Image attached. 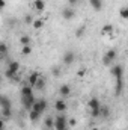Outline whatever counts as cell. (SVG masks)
Instances as JSON below:
<instances>
[{
	"label": "cell",
	"mask_w": 128,
	"mask_h": 130,
	"mask_svg": "<svg viewBox=\"0 0 128 130\" xmlns=\"http://www.w3.org/2000/svg\"><path fill=\"white\" fill-rule=\"evenodd\" d=\"M110 71H112V74L116 77V95H119V94L122 92V88H124V79H122L124 70H122L121 65H115V67H112Z\"/></svg>",
	"instance_id": "1"
},
{
	"label": "cell",
	"mask_w": 128,
	"mask_h": 130,
	"mask_svg": "<svg viewBox=\"0 0 128 130\" xmlns=\"http://www.w3.org/2000/svg\"><path fill=\"white\" fill-rule=\"evenodd\" d=\"M68 127V123H66V118L63 115H57L56 120H54V129L56 130H63Z\"/></svg>",
	"instance_id": "2"
},
{
	"label": "cell",
	"mask_w": 128,
	"mask_h": 130,
	"mask_svg": "<svg viewBox=\"0 0 128 130\" xmlns=\"http://www.w3.org/2000/svg\"><path fill=\"white\" fill-rule=\"evenodd\" d=\"M21 101H23V106H24L26 109H32L33 104L36 103L33 94H30V95H21Z\"/></svg>",
	"instance_id": "3"
},
{
	"label": "cell",
	"mask_w": 128,
	"mask_h": 130,
	"mask_svg": "<svg viewBox=\"0 0 128 130\" xmlns=\"http://www.w3.org/2000/svg\"><path fill=\"white\" fill-rule=\"evenodd\" d=\"M115 58H116V52L115 50H109V52H105V55L102 58V62H104V65H112Z\"/></svg>",
	"instance_id": "4"
},
{
	"label": "cell",
	"mask_w": 128,
	"mask_h": 130,
	"mask_svg": "<svg viewBox=\"0 0 128 130\" xmlns=\"http://www.w3.org/2000/svg\"><path fill=\"white\" fill-rule=\"evenodd\" d=\"M32 109H33V110H36V112H39V113H42V112L47 109V101H45L44 98H41V100H36V103L33 104Z\"/></svg>",
	"instance_id": "5"
},
{
	"label": "cell",
	"mask_w": 128,
	"mask_h": 130,
	"mask_svg": "<svg viewBox=\"0 0 128 130\" xmlns=\"http://www.w3.org/2000/svg\"><path fill=\"white\" fill-rule=\"evenodd\" d=\"M74 15H75V12H74L72 6H68V8H65L63 11H62V17H63L65 20H71V18H74Z\"/></svg>",
	"instance_id": "6"
},
{
	"label": "cell",
	"mask_w": 128,
	"mask_h": 130,
	"mask_svg": "<svg viewBox=\"0 0 128 130\" xmlns=\"http://www.w3.org/2000/svg\"><path fill=\"white\" fill-rule=\"evenodd\" d=\"M74 59H75V55L72 52H66L63 55V64L65 65H71L74 62Z\"/></svg>",
	"instance_id": "7"
},
{
	"label": "cell",
	"mask_w": 128,
	"mask_h": 130,
	"mask_svg": "<svg viewBox=\"0 0 128 130\" xmlns=\"http://www.w3.org/2000/svg\"><path fill=\"white\" fill-rule=\"evenodd\" d=\"M54 109H56L59 113H63L65 110H66V103H65L63 100H57V101L54 103Z\"/></svg>",
	"instance_id": "8"
},
{
	"label": "cell",
	"mask_w": 128,
	"mask_h": 130,
	"mask_svg": "<svg viewBox=\"0 0 128 130\" xmlns=\"http://www.w3.org/2000/svg\"><path fill=\"white\" fill-rule=\"evenodd\" d=\"M39 77H41V74H39V73H32V74H30V77H29V83H30V86H32V88L36 85V82L39 80Z\"/></svg>",
	"instance_id": "9"
},
{
	"label": "cell",
	"mask_w": 128,
	"mask_h": 130,
	"mask_svg": "<svg viewBox=\"0 0 128 130\" xmlns=\"http://www.w3.org/2000/svg\"><path fill=\"white\" fill-rule=\"evenodd\" d=\"M59 92H60V95H62V97H66V95H69L71 89H69V86H68V85H62V86L59 88Z\"/></svg>",
	"instance_id": "10"
},
{
	"label": "cell",
	"mask_w": 128,
	"mask_h": 130,
	"mask_svg": "<svg viewBox=\"0 0 128 130\" xmlns=\"http://www.w3.org/2000/svg\"><path fill=\"white\" fill-rule=\"evenodd\" d=\"M39 112H36V110H33V109H30V113H29V120H30V123H35L38 118H39Z\"/></svg>",
	"instance_id": "11"
},
{
	"label": "cell",
	"mask_w": 128,
	"mask_h": 130,
	"mask_svg": "<svg viewBox=\"0 0 128 130\" xmlns=\"http://www.w3.org/2000/svg\"><path fill=\"white\" fill-rule=\"evenodd\" d=\"M0 104H2V107H12L9 98L6 97V95H2V98H0Z\"/></svg>",
	"instance_id": "12"
},
{
	"label": "cell",
	"mask_w": 128,
	"mask_h": 130,
	"mask_svg": "<svg viewBox=\"0 0 128 130\" xmlns=\"http://www.w3.org/2000/svg\"><path fill=\"white\" fill-rule=\"evenodd\" d=\"M44 86H45V80H44V77H39V80L36 82V85L33 88L35 89H44Z\"/></svg>",
	"instance_id": "13"
},
{
	"label": "cell",
	"mask_w": 128,
	"mask_h": 130,
	"mask_svg": "<svg viewBox=\"0 0 128 130\" xmlns=\"http://www.w3.org/2000/svg\"><path fill=\"white\" fill-rule=\"evenodd\" d=\"M11 109L12 107H2V117H3V120H6V118L11 117Z\"/></svg>",
	"instance_id": "14"
},
{
	"label": "cell",
	"mask_w": 128,
	"mask_h": 130,
	"mask_svg": "<svg viewBox=\"0 0 128 130\" xmlns=\"http://www.w3.org/2000/svg\"><path fill=\"white\" fill-rule=\"evenodd\" d=\"M91 5H92V8H94L95 11H99V9L102 8V3H101V0H91Z\"/></svg>",
	"instance_id": "15"
},
{
	"label": "cell",
	"mask_w": 128,
	"mask_h": 130,
	"mask_svg": "<svg viewBox=\"0 0 128 130\" xmlns=\"http://www.w3.org/2000/svg\"><path fill=\"white\" fill-rule=\"evenodd\" d=\"M35 8H36L38 11H42V9L45 8V3H44V0H35Z\"/></svg>",
	"instance_id": "16"
},
{
	"label": "cell",
	"mask_w": 128,
	"mask_h": 130,
	"mask_svg": "<svg viewBox=\"0 0 128 130\" xmlns=\"http://www.w3.org/2000/svg\"><path fill=\"white\" fill-rule=\"evenodd\" d=\"M89 107H91V109H96V107H101V106H99V101H98V98H92V100L89 101Z\"/></svg>",
	"instance_id": "17"
},
{
	"label": "cell",
	"mask_w": 128,
	"mask_h": 130,
	"mask_svg": "<svg viewBox=\"0 0 128 130\" xmlns=\"http://www.w3.org/2000/svg\"><path fill=\"white\" fill-rule=\"evenodd\" d=\"M109 115H110V109H109L107 106L101 107V117H102V118H107Z\"/></svg>",
	"instance_id": "18"
},
{
	"label": "cell",
	"mask_w": 128,
	"mask_h": 130,
	"mask_svg": "<svg viewBox=\"0 0 128 130\" xmlns=\"http://www.w3.org/2000/svg\"><path fill=\"white\" fill-rule=\"evenodd\" d=\"M8 70L12 71V73H18V62H11Z\"/></svg>",
	"instance_id": "19"
},
{
	"label": "cell",
	"mask_w": 128,
	"mask_h": 130,
	"mask_svg": "<svg viewBox=\"0 0 128 130\" xmlns=\"http://www.w3.org/2000/svg\"><path fill=\"white\" fill-rule=\"evenodd\" d=\"M30 94H33L32 86H24V88L21 89V95H30Z\"/></svg>",
	"instance_id": "20"
},
{
	"label": "cell",
	"mask_w": 128,
	"mask_h": 130,
	"mask_svg": "<svg viewBox=\"0 0 128 130\" xmlns=\"http://www.w3.org/2000/svg\"><path fill=\"white\" fill-rule=\"evenodd\" d=\"M119 15H121L122 18L128 20V8H121V11H119Z\"/></svg>",
	"instance_id": "21"
},
{
	"label": "cell",
	"mask_w": 128,
	"mask_h": 130,
	"mask_svg": "<svg viewBox=\"0 0 128 130\" xmlns=\"http://www.w3.org/2000/svg\"><path fill=\"white\" fill-rule=\"evenodd\" d=\"M20 41H21V44H23V45H29L30 38H29V36H21V39H20Z\"/></svg>",
	"instance_id": "22"
},
{
	"label": "cell",
	"mask_w": 128,
	"mask_h": 130,
	"mask_svg": "<svg viewBox=\"0 0 128 130\" xmlns=\"http://www.w3.org/2000/svg\"><path fill=\"white\" fill-rule=\"evenodd\" d=\"M21 52H23V55H26V56H27V55H30L32 48H30L29 45H23V50H21Z\"/></svg>",
	"instance_id": "23"
},
{
	"label": "cell",
	"mask_w": 128,
	"mask_h": 130,
	"mask_svg": "<svg viewBox=\"0 0 128 130\" xmlns=\"http://www.w3.org/2000/svg\"><path fill=\"white\" fill-rule=\"evenodd\" d=\"M45 126L47 127H54V120L53 118H47L45 120Z\"/></svg>",
	"instance_id": "24"
},
{
	"label": "cell",
	"mask_w": 128,
	"mask_h": 130,
	"mask_svg": "<svg viewBox=\"0 0 128 130\" xmlns=\"http://www.w3.org/2000/svg\"><path fill=\"white\" fill-rule=\"evenodd\" d=\"M0 53H2V56H6V53H8L6 44H2V45H0Z\"/></svg>",
	"instance_id": "25"
},
{
	"label": "cell",
	"mask_w": 128,
	"mask_h": 130,
	"mask_svg": "<svg viewBox=\"0 0 128 130\" xmlns=\"http://www.w3.org/2000/svg\"><path fill=\"white\" fill-rule=\"evenodd\" d=\"M33 26H35L36 29H41V27H42V21H41V20H35V21H33Z\"/></svg>",
	"instance_id": "26"
},
{
	"label": "cell",
	"mask_w": 128,
	"mask_h": 130,
	"mask_svg": "<svg viewBox=\"0 0 128 130\" xmlns=\"http://www.w3.org/2000/svg\"><path fill=\"white\" fill-rule=\"evenodd\" d=\"M112 29H113V27H112L110 24H105V26H104V29H102V32H104V33H110V32H112Z\"/></svg>",
	"instance_id": "27"
},
{
	"label": "cell",
	"mask_w": 128,
	"mask_h": 130,
	"mask_svg": "<svg viewBox=\"0 0 128 130\" xmlns=\"http://www.w3.org/2000/svg\"><path fill=\"white\" fill-rule=\"evenodd\" d=\"M83 33H84V26H81V27H78V30L75 32V35H77V36H81Z\"/></svg>",
	"instance_id": "28"
},
{
	"label": "cell",
	"mask_w": 128,
	"mask_h": 130,
	"mask_svg": "<svg viewBox=\"0 0 128 130\" xmlns=\"http://www.w3.org/2000/svg\"><path fill=\"white\" fill-rule=\"evenodd\" d=\"M77 3H78V0H68V5L69 6H75Z\"/></svg>",
	"instance_id": "29"
},
{
	"label": "cell",
	"mask_w": 128,
	"mask_h": 130,
	"mask_svg": "<svg viewBox=\"0 0 128 130\" xmlns=\"http://www.w3.org/2000/svg\"><path fill=\"white\" fill-rule=\"evenodd\" d=\"M59 73H60L59 68H54V70H53V74H54V76H59Z\"/></svg>",
	"instance_id": "30"
},
{
	"label": "cell",
	"mask_w": 128,
	"mask_h": 130,
	"mask_svg": "<svg viewBox=\"0 0 128 130\" xmlns=\"http://www.w3.org/2000/svg\"><path fill=\"white\" fill-rule=\"evenodd\" d=\"M26 21H27V23H32V17H30V15H26Z\"/></svg>",
	"instance_id": "31"
},
{
	"label": "cell",
	"mask_w": 128,
	"mask_h": 130,
	"mask_svg": "<svg viewBox=\"0 0 128 130\" xmlns=\"http://www.w3.org/2000/svg\"><path fill=\"white\" fill-rule=\"evenodd\" d=\"M92 130H98V129H96V127H94V129H92Z\"/></svg>",
	"instance_id": "32"
},
{
	"label": "cell",
	"mask_w": 128,
	"mask_h": 130,
	"mask_svg": "<svg viewBox=\"0 0 128 130\" xmlns=\"http://www.w3.org/2000/svg\"><path fill=\"white\" fill-rule=\"evenodd\" d=\"M63 130H69V129H68V127H66V129H63Z\"/></svg>",
	"instance_id": "33"
}]
</instances>
